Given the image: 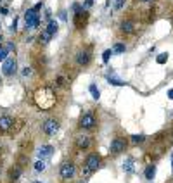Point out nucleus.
<instances>
[{
    "label": "nucleus",
    "mask_w": 173,
    "mask_h": 183,
    "mask_svg": "<svg viewBox=\"0 0 173 183\" xmlns=\"http://www.w3.org/2000/svg\"><path fill=\"white\" fill-rule=\"evenodd\" d=\"M45 161H43V159H40V161H37L35 162V169H37V171H43V169H45Z\"/></svg>",
    "instance_id": "nucleus-24"
},
{
    "label": "nucleus",
    "mask_w": 173,
    "mask_h": 183,
    "mask_svg": "<svg viewBox=\"0 0 173 183\" xmlns=\"http://www.w3.org/2000/svg\"><path fill=\"white\" fill-rule=\"evenodd\" d=\"M24 21H26V28H30V30L38 28V24H40V14L35 11V7L28 9L24 12Z\"/></svg>",
    "instance_id": "nucleus-3"
},
{
    "label": "nucleus",
    "mask_w": 173,
    "mask_h": 183,
    "mask_svg": "<svg viewBox=\"0 0 173 183\" xmlns=\"http://www.w3.org/2000/svg\"><path fill=\"white\" fill-rule=\"evenodd\" d=\"M7 54H9L7 49H2V50H0V62H5V60H7Z\"/></svg>",
    "instance_id": "nucleus-26"
},
{
    "label": "nucleus",
    "mask_w": 173,
    "mask_h": 183,
    "mask_svg": "<svg viewBox=\"0 0 173 183\" xmlns=\"http://www.w3.org/2000/svg\"><path fill=\"white\" fill-rule=\"evenodd\" d=\"M76 147L78 149H88L90 147V138L86 137V135H80V137H76Z\"/></svg>",
    "instance_id": "nucleus-13"
},
{
    "label": "nucleus",
    "mask_w": 173,
    "mask_h": 183,
    "mask_svg": "<svg viewBox=\"0 0 173 183\" xmlns=\"http://www.w3.org/2000/svg\"><path fill=\"white\" fill-rule=\"evenodd\" d=\"M52 154H54L52 145H42L40 149H38V157H40V159H47V157H50Z\"/></svg>",
    "instance_id": "nucleus-12"
},
{
    "label": "nucleus",
    "mask_w": 173,
    "mask_h": 183,
    "mask_svg": "<svg viewBox=\"0 0 173 183\" xmlns=\"http://www.w3.org/2000/svg\"><path fill=\"white\" fill-rule=\"evenodd\" d=\"M92 4H94V0H86V2H85V5H83V7H85V9H88V7H90V5Z\"/></svg>",
    "instance_id": "nucleus-33"
},
{
    "label": "nucleus",
    "mask_w": 173,
    "mask_h": 183,
    "mask_svg": "<svg viewBox=\"0 0 173 183\" xmlns=\"http://www.w3.org/2000/svg\"><path fill=\"white\" fill-rule=\"evenodd\" d=\"M12 124H14V121H12L11 116H0V133L9 131L12 128Z\"/></svg>",
    "instance_id": "nucleus-9"
},
{
    "label": "nucleus",
    "mask_w": 173,
    "mask_h": 183,
    "mask_svg": "<svg viewBox=\"0 0 173 183\" xmlns=\"http://www.w3.org/2000/svg\"><path fill=\"white\" fill-rule=\"evenodd\" d=\"M57 28H59V26H57V22L54 21V19H50V21H49V26H47L45 30H47V31H49V33L54 36V35L57 33Z\"/></svg>",
    "instance_id": "nucleus-17"
},
{
    "label": "nucleus",
    "mask_w": 173,
    "mask_h": 183,
    "mask_svg": "<svg viewBox=\"0 0 173 183\" xmlns=\"http://www.w3.org/2000/svg\"><path fill=\"white\" fill-rule=\"evenodd\" d=\"M132 164H133V159H128V161L123 164V168L126 169V171H132V169H133V166H132Z\"/></svg>",
    "instance_id": "nucleus-27"
},
{
    "label": "nucleus",
    "mask_w": 173,
    "mask_h": 183,
    "mask_svg": "<svg viewBox=\"0 0 173 183\" xmlns=\"http://www.w3.org/2000/svg\"><path fill=\"white\" fill-rule=\"evenodd\" d=\"M133 30H135V24H133L132 21L121 22V31H123V33H133Z\"/></svg>",
    "instance_id": "nucleus-14"
},
{
    "label": "nucleus",
    "mask_w": 173,
    "mask_h": 183,
    "mask_svg": "<svg viewBox=\"0 0 173 183\" xmlns=\"http://www.w3.org/2000/svg\"><path fill=\"white\" fill-rule=\"evenodd\" d=\"M113 54H114L113 49L104 50V54H102V60H104V62H109V59H111V55H113Z\"/></svg>",
    "instance_id": "nucleus-20"
},
{
    "label": "nucleus",
    "mask_w": 173,
    "mask_h": 183,
    "mask_svg": "<svg viewBox=\"0 0 173 183\" xmlns=\"http://www.w3.org/2000/svg\"><path fill=\"white\" fill-rule=\"evenodd\" d=\"M16 49V47H14V43H12V41H11V43H7V50H14Z\"/></svg>",
    "instance_id": "nucleus-34"
},
{
    "label": "nucleus",
    "mask_w": 173,
    "mask_h": 183,
    "mask_svg": "<svg viewBox=\"0 0 173 183\" xmlns=\"http://www.w3.org/2000/svg\"><path fill=\"white\" fill-rule=\"evenodd\" d=\"M64 83H66V79H64V76H59V78H57V85H61V86H62Z\"/></svg>",
    "instance_id": "nucleus-32"
},
{
    "label": "nucleus",
    "mask_w": 173,
    "mask_h": 183,
    "mask_svg": "<svg viewBox=\"0 0 173 183\" xmlns=\"http://www.w3.org/2000/svg\"><path fill=\"white\" fill-rule=\"evenodd\" d=\"M125 149H126V140L123 138V137H116V138L111 142V152L113 154H121L125 152Z\"/></svg>",
    "instance_id": "nucleus-4"
},
{
    "label": "nucleus",
    "mask_w": 173,
    "mask_h": 183,
    "mask_svg": "<svg viewBox=\"0 0 173 183\" xmlns=\"http://www.w3.org/2000/svg\"><path fill=\"white\" fill-rule=\"evenodd\" d=\"M17 30V19H14V22L11 24V31H16Z\"/></svg>",
    "instance_id": "nucleus-30"
},
{
    "label": "nucleus",
    "mask_w": 173,
    "mask_h": 183,
    "mask_svg": "<svg viewBox=\"0 0 173 183\" xmlns=\"http://www.w3.org/2000/svg\"><path fill=\"white\" fill-rule=\"evenodd\" d=\"M166 60H168V54H166V52H161L158 57H156V62H158V64H165Z\"/></svg>",
    "instance_id": "nucleus-21"
},
{
    "label": "nucleus",
    "mask_w": 173,
    "mask_h": 183,
    "mask_svg": "<svg viewBox=\"0 0 173 183\" xmlns=\"http://www.w3.org/2000/svg\"><path fill=\"white\" fill-rule=\"evenodd\" d=\"M35 102L40 109L43 111H49L50 107H54L56 104V94H54V90L50 86H42L35 92Z\"/></svg>",
    "instance_id": "nucleus-1"
},
{
    "label": "nucleus",
    "mask_w": 173,
    "mask_h": 183,
    "mask_svg": "<svg viewBox=\"0 0 173 183\" xmlns=\"http://www.w3.org/2000/svg\"><path fill=\"white\" fill-rule=\"evenodd\" d=\"M111 5H113L114 11H118V9H121L125 5V0H111Z\"/></svg>",
    "instance_id": "nucleus-22"
},
{
    "label": "nucleus",
    "mask_w": 173,
    "mask_h": 183,
    "mask_svg": "<svg viewBox=\"0 0 173 183\" xmlns=\"http://www.w3.org/2000/svg\"><path fill=\"white\" fill-rule=\"evenodd\" d=\"M37 183H40V181H37Z\"/></svg>",
    "instance_id": "nucleus-40"
},
{
    "label": "nucleus",
    "mask_w": 173,
    "mask_h": 183,
    "mask_svg": "<svg viewBox=\"0 0 173 183\" xmlns=\"http://www.w3.org/2000/svg\"><path fill=\"white\" fill-rule=\"evenodd\" d=\"M107 81H109L111 85H114V86H123V85H125V81H121V79H116V78H111V76H107Z\"/></svg>",
    "instance_id": "nucleus-23"
},
{
    "label": "nucleus",
    "mask_w": 173,
    "mask_h": 183,
    "mask_svg": "<svg viewBox=\"0 0 173 183\" xmlns=\"http://www.w3.org/2000/svg\"><path fill=\"white\" fill-rule=\"evenodd\" d=\"M75 173H76L75 164H71V162H64V164L61 166V176H62L64 180L73 178V176H75Z\"/></svg>",
    "instance_id": "nucleus-7"
},
{
    "label": "nucleus",
    "mask_w": 173,
    "mask_h": 183,
    "mask_svg": "<svg viewBox=\"0 0 173 183\" xmlns=\"http://www.w3.org/2000/svg\"><path fill=\"white\" fill-rule=\"evenodd\" d=\"M130 138H132V143H133V145H139V143H144V142H146V137H144V135H132Z\"/></svg>",
    "instance_id": "nucleus-19"
},
{
    "label": "nucleus",
    "mask_w": 173,
    "mask_h": 183,
    "mask_svg": "<svg viewBox=\"0 0 173 183\" xmlns=\"http://www.w3.org/2000/svg\"><path fill=\"white\" fill-rule=\"evenodd\" d=\"M125 49H126V47H125L123 43H116V45L113 47V50H114L116 54H123V52H125Z\"/></svg>",
    "instance_id": "nucleus-25"
},
{
    "label": "nucleus",
    "mask_w": 173,
    "mask_h": 183,
    "mask_svg": "<svg viewBox=\"0 0 173 183\" xmlns=\"http://www.w3.org/2000/svg\"><path fill=\"white\" fill-rule=\"evenodd\" d=\"M99 164H101V157L97 156V154H92V156H88L86 157V162H85V166L90 171H95V169L99 168Z\"/></svg>",
    "instance_id": "nucleus-8"
},
{
    "label": "nucleus",
    "mask_w": 173,
    "mask_h": 183,
    "mask_svg": "<svg viewBox=\"0 0 173 183\" xmlns=\"http://www.w3.org/2000/svg\"><path fill=\"white\" fill-rule=\"evenodd\" d=\"M21 75H23V76H30L31 75V67H23V71H21Z\"/></svg>",
    "instance_id": "nucleus-28"
},
{
    "label": "nucleus",
    "mask_w": 173,
    "mask_h": 183,
    "mask_svg": "<svg viewBox=\"0 0 173 183\" xmlns=\"http://www.w3.org/2000/svg\"><path fill=\"white\" fill-rule=\"evenodd\" d=\"M59 17L62 19V21H66V19H68V16H66V11H61V12H59Z\"/></svg>",
    "instance_id": "nucleus-31"
},
{
    "label": "nucleus",
    "mask_w": 173,
    "mask_h": 183,
    "mask_svg": "<svg viewBox=\"0 0 173 183\" xmlns=\"http://www.w3.org/2000/svg\"><path fill=\"white\" fill-rule=\"evenodd\" d=\"M0 40H2V36H0Z\"/></svg>",
    "instance_id": "nucleus-39"
},
{
    "label": "nucleus",
    "mask_w": 173,
    "mask_h": 183,
    "mask_svg": "<svg viewBox=\"0 0 173 183\" xmlns=\"http://www.w3.org/2000/svg\"><path fill=\"white\" fill-rule=\"evenodd\" d=\"M88 90H90V94H92V99H95V100H99V99H101V92H99V88L94 85V83L88 86Z\"/></svg>",
    "instance_id": "nucleus-18"
},
{
    "label": "nucleus",
    "mask_w": 173,
    "mask_h": 183,
    "mask_svg": "<svg viewBox=\"0 0 173 183\" xmlns=\"http://www.w3.org/2000/svg\"><path fill=\"white\" fill-rule=\"evenodd\" d=\"M57 130H59V123H57L56 119H47L42 124V131L45 135H56Z\"/></svg>",
    "instance_id": "nucleus-5"
},
{
    "label": "nucleus",
    "mask_w": 173,
    "mask_h": 183,
    "mask_svg": "<svg viewBox=\"0 0 173 183\" xmlns=\"http://www.w3.org/2000/svg\"><path fill=\"white\" fill-rule=\"evenodd\" d=\"M76 62H78L80 66H86V64L90 62V54L86 52V50H80V52L76 54Z\"/></svg>",
    "instance_id": "nucleus-10"
},
{
    "label": "nucleus",
    "mask_w": 173,
    "mask_h": 183,
    "mask_svg": "<svg viewBox=\"0 0 173 183\" xmlns=\"http://www.w3.org/2000/svg\"><path fill=\"white\" fill-rule=\"evenodd\" d=\"M0 50H2V43H0Z\"/></svg>",
    "instance_id": "nucleus-38"
},
{
    "label": "nucleus",
    "mask_w": 173,
    "mask_h": 183,
    "mask_svg": "<svg viewBox=\"0 0 173 183\" xmlns=\"http://www.w3.org/2000/svg\"><path fill=\"white\" fill-rule=\"evenodd\" d=\"M168 99H170V100H173V88L168 92Z\"/></svg>",
    "instance_id": "nucleus-35"
},
{
    "label": "nucleus",
    "mask_w": 173,
    "mask_h": 183,
    "mask_svg": "<svg viewBox=\"0 0 173 183\" xmlns=\"http://www.w3.org/2000/svg\"><path fill=\"white\" fill-rule=\"evenodd\" d=\"M171 169H173V157H171Z\"/></svg>",
    "instance_id": "nucleus-37"
},
{
    "label": "nucleus",
    "mask_w": 173,
    "mask_h": 183,
    "mask_svg": "<svg viewBox=\"0 0 173 183\" xmlns=\"http://www.w3.org/2000/svg\"><path fill=\"white\" fill-rule=\"evenodd\" d=\"M86 17H88V14H86L85 11H80L75 14V26L76 28H83V24L86 22Z\"/></svg>",
    "instance_id": "nucleus-11"
},
{
    "label": "nucleus",
    "mask_w": 173,
    "mask_h": 183,
    "mask_svg": "<svg viewBox=\"0 0 173 183\" xmlns=\"http://www.w3.org/2000/svg\"><path fill=\"white\" fill-rule=\"evenodd\" d=\"M140 2H152V0H140Z\"/></svg>",
    "instance_id": "nucleus-36"
},
{
    "label": "nucleus",
    "mask_w": 173,
    "mask_h": 183,
    "mask_svg": "<svg viewBox=\"0 0 173 183\" xmlns=\"http://www.w3.org/2000/svg\"><path fill=\"white\" fill-rule=\"evenodd\" d=\"M50 38H52V35H50L47 30H43V31L40 33V36H38V40H40L42 45H47V43L50 41Z\"/></svg>",
    "instance_id": "nucleus-15"
},
{
    "label": "nucleus",
    "mask_w": 173,
    "mask_h": 183,
    "mask_svg": "<svg viewBox=\"0 0 173 183\" xmlns=\"http://www.w3.org/2000/svg\"><path fill=\"white\" fill-rule=\"evenodd\" d=\"M154 176H156V166L154 164H149L146 168V178L147 180H154Z\"/></svg>",
    "instance_id": "nucleus-16"
},
{
    "label": "nucleus",
    "mask_w": 173,
    "mask_h": 183,
    "mask_svg": "<svg viewBox=\"0 0 173 183\" xmlns=\"http://www.w3.org/2000/svg\"><path fill=\"white\" fill-rule=\"evenodd\" d=\"M16 67H17V62H16V59H12V57H9L7 60H5L4 64H2V73H4L5 76H11L16 73Z\"/></svg>",
    "instance_id": "nucleus-6"
},
{
    "label": "nucleus",
    "mask_w": 173,
    "mask_h": 183,
    "mask_svg": "<svg viewBox=\"0 0 173 183\" xmlns=\"http://www.w3.org/2000/svg\"><path fill=\"white\" fill-rule=\"evenodd\" d=\"M95 124H97V119H95V116H94V112L92 111H86V112H83L82 116H80L78 126L83 128V130H92Z\"/></svg>",
    "instance_id": "nucleus-2"
},
{
    "label": "nucleus",
    "mask_w": 173,
    "mask_h": 183,
    "mask_svg": "<svg viewBox=\"0 0 173 183\" xmlns=\"http://www.w3.org/2000/svg\"><path fill=\"white\" fill-rule=\"evenodd\" d=\"M19 175H21V169L17 168V169H16V171H12V180H16V178H17Z\"/></svg>",
    "instance_id": "nucleus-29"
}]
</instances>
